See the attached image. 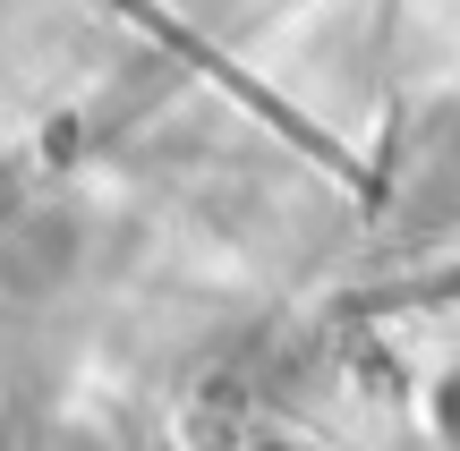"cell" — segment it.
<instances>
[{"label": "cell", "mask_w": 460, "mask_h": 451, "mask_svg": "<svg viewBox=\"0 0 460 451\" xmlns=\"http://www.w3.org/2000/svg\"><path fill=\"white\" fill-rule=\"evenodd\" d=\"M111 9H119V17H137V26H146L154 43L171 51V60H188V68H197V77H214V85H222L230 102H247V111H256V119H264V128H273V136H290V145L307 153V162H324L332 179H349V187H358V204H376V170H367L358 153L341 145V136H324V128H315L307 111H298V102H281L273 85H256V77H247L239 60H230V51H214V43H205L197 26H188V17L154 9V0H111Z\"/></svg>", "instance_id": "obj_1"}]
</instances>
